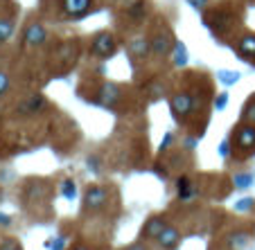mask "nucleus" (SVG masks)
<instances>
[{
  "label": "nucleus",
  "instance_id": "nucleus-1",
  "mask_svg": "<svg viewBox=\"0 0 255 250\" xmlns=\"http://www.w3.org/2000/svg\"><path fill=\"white\" fill-rule=\"evenodd\" d=\"M116 50H118V43H116V36H113L111 32L102 29V32H97L95 36H93L91 52L95 54V57L109 59V57H113V54H116Z\"/></svg>",
  "mask_w": 255,
  "mask_h": 250
},
{
  "label": "nucleus",
  "instance_id": "nucleus-2",
  "mask_svg": "<svg viewBox=\"0 0 255 250\" xmlns=\"http://www.w3.org/2000/svg\"><path fill=\"white\" fill-rule=\"evenodd\" d=\"M109 201V192H106L104 185H88L84 189V210L86 212H100L106 207Z\"/></svg>",
  "mask_w": 255,
  "mask_h": 250
},
{
  "label": "nucleus",
  "instance_id": "nucleus-3",
  "mask_svg": "<svg viewBox=\"0 0 255 250\" xmlns=\"http://www.w3.org/2000/svg\"><path fill=\"white\" fill-rule=\"evenodd\" d=\"M233 145L240 151H249V154H255V124H242L237 126L235 135H233Z\"/></svg>",
  "mask_w": 255,
  "mask_h": 250
},
{
  "label": "nucleus",
  "instance_id": "nucleus-4",
  "mask_svg": "<svg viewBox=\"0 0 255 250\" xmlns=\"http://www.w3.org/2000/svg\"><path fill=\"white\" fill-rule=\"evenodd\" d=\"M194 108V97L188 90H181L172 97V113L178 122H185Z\"/></svg>",
  "mask_w": 255,
  "mask_h": 250
},
{
  "label": "nucleus",
  "instance_id": "nucleus-5",
  "mask_svg": "<svg viewBox=\"0 0 255 250\" xmlns=\"http://www.w3.org/2000/svg\"><path fill=\"white\" fill-rule=\"evenodd\" d=\"M174 36L172 32H169L167 27L165 29H158V32L151 36V52L156 54V57H165V54H169L174 50Z\"/></svg>",
  "mask_w": 255,
  "mask_h": 250
},
{
  "label": "nucleus",
  "instance_id": "nucleus-6",
  "mask_svg": "<svg viewBox=\"0 0 255 250\" xmlns=\"http://www.w3.org/2000/svg\"><path fill=\"white\" fill-rule=\"evenodd\" d=\"M45 41H48V32H45L43 25L41 23L27 25V29H25V34H23L25 48H39V45H43Z\"/></svg>",
  "mask_w": 255,
  "mask_h": 250
},
{
  "label": "nucleus",
  "instance_id": "nucleus-7",
  "mask_svg": "<svg viewBox=\"0 0 255 250\" xmlns=\"http://www.w3.org/2000/svg\"><path fill=\"white\" fill-rule=\"evenodd\" d=\"M149 52H151V39L140 34V36H133L129 41V54L135 61H144V59L149 57Z\"/></svg>",
  "mask_w": 255,
  "mask_h": 250
},
{
  "label": "nucleus",
  "instance_id": "nucleus-8",
  "mask_svg": "<svg viewBox=\"0 0 255 250\" xmlns=\"http://www.w3.org/2000/svg\"><path fill=\"white\" fill-rule=\"evenodd\" d=\"M93 9V0H63V11L70 18H82Z\"/></svg>",
  "mask_w": 255,
  "mask_h": 250
},
{
  "label": "nucleus",
  "instance_id": "nucleus-9",
  "mask_svg": "<svg viewBox=\"0 0 255 250\" xmlns=\"http://www.w3.org/2000/svg\"><path fill=\"white\" fill-rule=\"evenodd\" d=\"M156 241H158V246L163 250H174L178 244H181V232H178L174 226H167L158 235V239H156Z\"/></svg>",
  "mask_w": 255,
  "mask_h": 250
},
{
  "label": "nucleus",
  "instance_id": "nucleus-10",
  "mask_svg": "<svg viewBox=\"0 0 255 250\" xmlns=\"http://www.w3.org/2000/svg\"><path fill=\"white\" fill-rule=\"evenodd\" d=\"M176 194L181 201H192V198L197 196V185H194L188 176H181L176 180Z\"/></svg>",
  "mask_w": 255,
  "mask_h": 250
},
{
  "label": "nucleus",
  "instance_id": "nucleus-11",
  "mask_svg": "<svg viewBox=\"0 0 255 250\" xmlns=\"http://www.w3.org/2000/svg\"><path fill=\"white\" fill-rule=\"evenodd\" d=\"M167 228V223H165V219L163 217H151L149 221L144 223V228H142V235H144V239H158V235Z\"/></svg>",
  "mask_w": 255,
  "mask_h": 250
},
{
  "label": "nucleus",
  "instance_id": "nucleus-12",
  "mask_svg": "<svg viewBox=\"0 0 255 250\" xmlns=\"http://www.w3.org/2000/svg\"><path fill=\"white\" fill-rule=\"evenodd\" d=\"M147 14H149V5H147L144 0H133L131 7H127V16L133 20H144Z\"/></svg>",
  "mask_w": 255,
  "mask_h": 250
},
{
  "label": "nucleus",
  "instance_id": "nucleus-13",
  "mask_svg": "<svg viewBox=\"0 0 255 250\" xmlns=\"http://www.w3.org/2000/svg\"><path fill=\"white\" fill-rule=\"evenodd\" d=\"M237 52L246 59H253L255 57V34H249V36H242L237 41Z\"/></svg>",
  "mask_w": 255,
  "mask_h": 250
},
{
  "label": "nucleus",
  "instance_id": "nucleus-14",
  "mask_svg": "<svg viewBox=\"0 0 255 250\" xmlns=\"http://www.w3.org/2000/svg\"><path fill=\"white\" fill-rule=\"evenodd\" d=\"M23 108L29 113V115H36L39 111H43V108H45V97L43 95H32L23 104Z\"/></svg>",
  "mask_w": 255,
  "mask_h": 250
},
{
  "label": "nucleus",
  "instance_id": "nucleus-15",
  "mask_svg": "<svg viewBox=\"0 0 255 250\" xmlns=\"http://www.w3.org/2000/svg\"><path fill=\"white\" fill-rule=\"evenodd\" d=\"M102 97H104L102 101H104L106 106H113L120 99V90H118L116 83H104V86H102Z\"/></svg>",
  "mask_w": 255,
  "mask_h": 250
},
{
  "label": "nucleus",
  "instance_id": "nucleus-16",
  "mask_svg": "<svg viewBox=\"0 0 255 250\" xmlns=\"http://www.w3.org/2000/svg\"><path fill=\"white\" fill-rule=\"evenodd\" d=\"M14 34V20L9 18H0V43H7Z\"/></svg>",
  "mask_w": 255,
  "mask_h": 250
},
{
  "label": "nucleus",
  "instance_id": "nucleus-17",
  "mask_svg": "<svg viewBox=\"0 0 255 250\" xmlns=\"http://www.w3.org/2000/svg\"><path fill=\"white\" fill-rule=\"evenodd\" d=\"M61 196L66 198V201H72V198L77 196V185H75L72 178H66L61 183Z\"/></svg>",
  "mask_w": 255,
  "mask_h": 250
},
{
  "label": "nucleus",
  "instance_id": "nucleus-18",
  "mask_svg": "<svg viewBox=\"0 0 255 250\" xmlns=\"http://www.w3.org/2000/svg\"><path fill=\"white\" fill-rule=\"evenodd\" d=\"M242 122L246 124H255V97H251L244 104V111H242Z\"/></svg>",
  "mask_w": 255,
  "mask_h": 250
},
{
  "label": "nucleus",
  "instance_id": "nucleus-19",
  "mask_svg": "<svg viewBox=\"0 0 255 250\" xmlns=\"http://www.w3.org/2000/svg\"><path fill=\"white\" fill-rule=\"evenodd\" d=\"M174 63L176 66H185L188 63V50H185V45L183 43H174Z\"/></svg>",
  "mask_w": 255,
  "mask_h": 250
},
{
  "label": "nucleus",
  "instance_id": "nucleus-20",
  "mask_svg": "<svg viewBox=\"0 0 255 250\" xmlns=\"http://www.w3.org/2000/svg\"><path fill=\"white\" fill-rule=\"evenodd\" d=\"M253 180H255V176L253 173H237L235 176V187L237 189H249L251 185H253Z\"/></svg>",
  "mask_w": 255,
  "mask_h": 250
},
{
  "label": "nucleus",
  "instance_id": "nucleus-21",
  "mask_svg": "<svg viewBox=\"0 0 255 250\" xmlns=\"http://www.w3.org/2000/svg\"><path fill=\"white\" fill-rule=\"evenodd\" d=\"M7 90H9V75L0 70V97L5 95Z\"/></svg>",
  "mask_w": 255,
  "mask_h": 250
},
{
  "label": "nucleus",
  "instance_id": "nucleus-22",
  "mask_svg": "<svg viewBox=\"0 0 255 250\" xmlns=\"http://www.w3.org/2000/svg\"><path fill=\"white\" fill-rule=\"evenodd\" d=\"M0 250H20V244L16 239H5L2 246H0Z\"/></svg>",
  "mask_w": 255,
  "mask_h": 250
},
{
  "label": "nucleus",
  "instance_id": "nucleus-23",
  "mask_svg": "<svg viewBox=\"0 0 255 250\" xmlns=\"http://www.w3.org/2000/svg\"><path fill=\"white\" fill-rule=\"evenodd\" d=\"M226 101H228V95H226V92H222V95H219V99H215V106H217V108H224V106H226Z\"/></svg>",
  "mask_w": 255,
  "mask_h": 250
},
{
  "label": "nucleus",
  "instance_id": "nucleus-24",
  "mask_svg": "<svg viewBox=\"0 0 255 250\" xmlns=\"http://www.w3.org/2000/svg\"><path fill=\"white\" fill-rule=\"evenodd\" d=\"M192 7H197V9H203V7L208 5V0H188Z\"/></svg>",
  "mask_w": 255,
  "mask_h": 250
},
{
  "label": "nucleus",
  "instance_id": "nucleus-25",
  "mask_svg": "<svg viewBox=\"0 0 255 250\" xmlns=\"http://www.w3.org/2000/svg\"><path fill=\"white\" fill-rule=\"evenodd\" d=\"M63 246H66V237H61V239H57V244H52V250H61Z\"/></svg>",
  "mask_w": 255,
  "mask_h": 250
},
{
  "label": "nucleus",
  "instance_id": "nucleus-26",
  "mask_svg": "<svg viewBox=\"0 0 255 250\" xmlns=\"http://www.w3.org/2000/svg\"><path fill=\"white\" fill-rule=\"evenodd\" d=\"M219 154H222L224 158H226V156H228V142H224V145H222V151H219Z\"/></svg>",
  "mask_w": 255,
  "mask_h": 250
},
{
  "label": "nucleus",
  "instance_id": "nucleus-27",
  "mask_svg": "<svg viewBox=\"0 0 255 250\" xmlns=\"http://www.w3.org/2000/svg\"><path fill=\"white\" fill-rule=\"evenodd\" d=\"M249 205H251V201H242L240 205H237V210H246V207H249Z\"/></svg>",
  "mask_w": 255,
  "mask_h": 250
},
{
  "label": "nucleus",
  "instance_id": "nucleus-28",
  "mask_svg": "<svg viewBox=\"0 0 255 250\" xmlns=\"http://www.w3.org/2000/svg\"><path fill=\"white\" fill-rule=\"evenodd\" d=\"M129 250H144V248H142V246H131Z\"/></svg>",
  "mask_w": 255,
  "mask_h": 250
},
{
  "label": "nucleus",
  "instance_id": "nucleus-29",
  "mask_svg": "<svg viewBox=\"0 0 255 250\" xmlns=\"http://www.w3.org/2000/svg\"><path fill=\"white\" fill-rule=\"evenodd\" d=\"M72 250H88V248H84V246H77V248H72Z\"/></svg>",
  "mask_w": 255,
  "mask_h": 250
}]
</instances>
